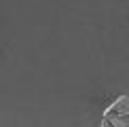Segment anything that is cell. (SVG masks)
Listing matches in <instances>:
<instances>
[{"label": "cell", "instance_id": "7a4b0ae2", "mask_svg": "<svg viewBox=\"0 0 129 127\" xmlns=\"http://www.w3.org/2000/svg\"><path fill=\"white\" fill-rule=\"evenodd\" d=\"M104 127H129V116H123V114H104Z\"/></svg>", "mask_w": 129, "mask_h": 127}, {"label": "cell", "instance_id": "6da1fadb", "mask_svg": "<svg viewBox=\"0 0 129 127\" xmlns=\"http://www.w3.org/2000/svg\"><path fill=\"white\" fill-rule=\"evenodd\" d=\"M104 114H123V116H129V93L116 98L114 102L104 110Z\"/></svg>", "mask_w": 129, "mask_h": 127}]
</instances>
